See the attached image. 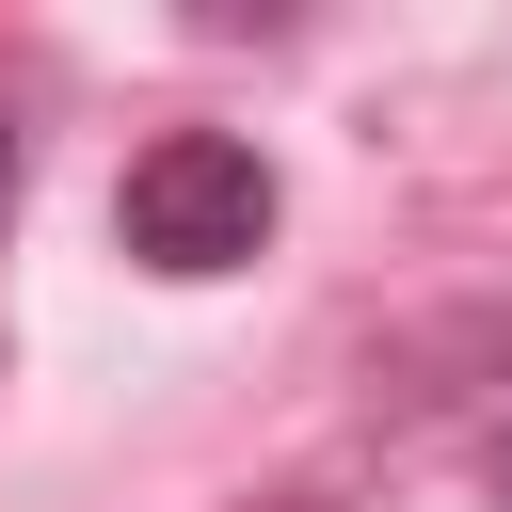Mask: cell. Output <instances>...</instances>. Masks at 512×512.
I'll list each match as a JSON object with an SVG mask.
<instances>
[{
	"label": "cell",
	"instance_id": "obj_1",
	"mask_svg": "<svg viewBox=\"0 0 512 512\" xmlns=\"http://www.w3.org/2000/svg\"><path fill=\"white\" fill-rule=\"evenodd\" d=\"M112 240H128L144 272H240V256L272 240V160L224 144V128H160V144L128 160V192H112Z\"/></svg>",
	"mask_w": 512,
	"mask_h": 512
},
{
	"label": "cell",
	"instance_id": "obj_2",
	"mask_svg": "<svg viewBox=\"0 0 512 512\" xmlns=\"http://www.w3.org/2000/svg\"><path fill=\"white\" fill-rule=\"evenodd\" d=\"M0 208H16V112H0Z\"/></svg>",
	"mask_w": 512,
	"mask_h": 512
}]
</instances>
